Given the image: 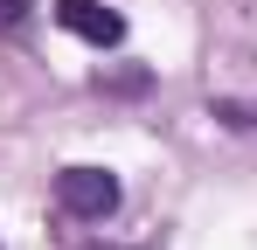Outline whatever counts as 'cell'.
<instances>
[{"mask_svg": "<svg viewBox=\"0 0 257 250\" xmlns=\"http://www.w3.org/2000/svg\"><path fill=\"white\" fill-rule=\"evenodd\" d=\"M118 202H125V188H118L111 167H84V160H77V167L56 174V208H63L70 222H111Z\"/></svg>", "mask_w": 257, "mask_h": 250, "instance_id": "obj_1", "label": "cell"}, {"mask_svg": "<svg viewBox=\"0 0 257 250\" xmlns=\"http://www.w3.org/2000/svg\"><path fill=\"white\" fill-rule=\"evenodd\" d=\"M49 14H56V28H63V35L90 42V49H118V42H125V14H118V7H104V0H56Z\"/></svg>", "mask_w": 257, "mask_h": 250, "instance_id": "obj_2", "label": "cell"}, {"mask_svg": "<svg viewBox=\"0 0 257 250\" xmlns=\"http://www.w3.org/2000/svg\"><path fill=\"white\" fill-rule=\"evenodd\" d=\"M209 118H222L229 132H250L257 111H250V104H236V97H209Z\"/></svg>", "mask_w": 257, "mask_h": 250, "instance_id": "obj_3", "label": "cell"}, {"mask_svg": "<svg viewBox=\"0 0 257 250\" xmlns=\"http://www.w3.org/2000/svg\"><path fill=\"white\" fill-rule=\"evenodd\" d=\"M146 70H111V77H97V90H118V97H132V90H146Z\"/></svg>", "mask_w": 257, "mask_h": 250, "instance_id": "obj_4", "label": "cell"}, {"mask_svg": "<svg viewBox=\"0 0 257 250\" xmlns=\"http://www.w3.org/2000/svg\"><path fill=\"white\" fill-rule=\"evenodd\" d=\"M28 14H35V0H0V42L14 35V28H21Z\"/></svg>", "mask_w": 257, "mask_h": 250, "instance_id": "obj_5", "label": "cell"}]
</instances>
